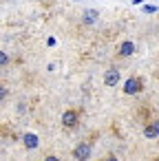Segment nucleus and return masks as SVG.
I'll list each match as a JSON object with an SVG mask.
<instances>
[{
    "label": "nucleus",
    "mask_w": 159,
    "mask_h": 161,
    "mask_svg": "<svg viewBox=\"0 0 159 161\" xmlns=\"http://www.w3.org/2000/svg\"><path fill=\"white\" fill-rule=\"evenodd\" d=\"M141 88H144L141 77H130V80L124 84V93H126V95H135V93H139Z\"/></svg>",
    "instance_id": "obj_1"
},
{
    "label": "nucleus",
    "mask_w": 159,
    "mask_h": 161,
    "mask_svg": "<svg viewBox=\"0 0 159 161\" xmlns=\"http://www.w3.org/2000/svg\"><path fill=\"white\" fill-rule=\"evenodd\" d=\"M106 161H119V159H117V157H108Z\"/></svg>",
    "instance_id": "obj_13"
},
{
    "label": "nucleus",
    "mask_w": 159,
    "mask_h": 161,
    "mask_svg": "<svg viewBox=\"0 0 159 161\" xmlns=\"http://www.w3.org/2000/svg\"><path fill=\"white\" fill-rule=\"evenodd\" d=\"M73 157H75L77 161H88V157H91V143H80V146L73 150Z\"/></svg>",
    "instance_id": "obj_3"
},
{
    "label": "nucleus",
    "mask_w": 159,
    "mask_h": 161,
    "mask_svg": "<svg viewBox=\"0 0 159 161\" xmlns=\"http://www.w3.org/2000/svg\"><path fill=\"white\" fill-rule=\"evenodd\" d=\"M44 161H60L55 154H49V157H44Z\"/></svg>",
    "instance_id": "obj_12"
},
{
    "label": "nucleus",
    "mask_w": 159,
    "mask_h": 161,
    "mask_svg": "<svg viewBox=\"0 0 159 161\" xmlns=\"http://www.w3.org/2000/svg\"><path fill=\"white\" fill-rule=\"evenodd\" d=\"M22 143H25L29 150H36V148H38V143H40V139H38V135H33V132H27V135L22 137Z\"/></svg>",
    "instance_id": "obj_6"
},
{
    "label": "nucleus",
    "mask_w": 159,
    "mask_h": 161,
    "mask_svg": "<svg viewBox=\"0 0 159 161\" xmlns=\"http://www.w3.org/2000/svg\"><path fill=\"white\" fill-rule=\"evenodd\" d=\"M119 80H122L119 69H108V71H106V75H104V84H106V86H117V84H119Z\"/></svg>",
    "instance_id": "obj_2"
},
{
    "label": "nucleus",
    "mask_w": 159,
    "mask_h": 161,
    "mask_svg": "<svg viewBox=\"0 0 159 161\" xmlns=\"http://www.w3.org/2000/svg\"><path fill=\"white\" fill-rule=\"evenodd\" d=\"M97 20H99V11H95V9H86L84 16H82V22L84 25H95Z\"/></svg>",
    "instance_id": "obj_5"
},
{
    "label": "nucleus",
    "mask_w": 159,
    "mask_h": 161,
    "mask_svg": "<svg viewBox=\"0 0 159 161\" xmlns=\"http://www.w3.org/2000/svg\"><path fill=\"white\" fill-rule=\"evenodd\" d=\"M62 126L64 128H75L77 126V113L75 110H66L62 115Z\"/></svg>",
    "instance_id": "obj_4"
},
{
    "label": "nucleus",
    "mask_w": 159,
    "mask_h": 161,
    "mask_svg": "<svg viewBox=\"0 0 159 161\" xmlns=\"http://www.w3.org/2000/svg\"><path fill=\"white\" fill-rule=\"evenodd\" d=\"M144 11H146V14H155L157 9H155V5H144Z\"/></svg>",
    "instance_id": "obj_10"
},
{
    "label": "nucleus",
    "mask_w": 159,
    "mask_h": 161,
    "mask_svg": "<svg viewBox=\"0 0 159 161\" xmlns=\"http://www.w3.org/2000/svg\"><path fill=\"white\" fill-rule=\"evenodd\" d=\"M152 128H155V132L159 135V119H152Z\"/></svg>",
    "instance_id": "obj_11"
},
{
    "label": "nucleus",
    "mask_w": 159,
    "mask_h": 161,
    "mask_svg": "<svg viewBox=\"0 0 159 161\" xmlns=\"http://www.w3.org/2000/svg\"><path fill=\"white\" fill-rule=\"evenodd\" d=\"M144 137H146V139H155V137H159V135L155 132V128H152V124H148V126L144 128Z\"/></svg>",
    "instance_id": "obj_8"
},
{
    "label": "nucleus",
    "mask_w": 159,
    "mask_h": 161,
    "mask_svg": "<svg viewBox=\"0 0 159 161\" xmlns=\"http://www.w3.org/2000/svg\"><path fill=\"white\" fill-rule=\"evenodd\" d=\"M0 64H3V66L9 64V55H7V53H0Z\"/></svg>",
    "instance_id": "obj_9"
},
{
    "label": "nucleus",
    "mask_w": 159,
    "mask_h": 161,
    "mask_svg": "<svg viewBox=\"0 0 159 161\" xmlns=\"http://www.w3.org/2000/svg\"><path fill=\"white\" fill-rule=\"evenodd\" d=\"M133 53H135V42H122L119 55H122V58H128V55H133Z\"/></svg>",
    "instance_id": "obj_7"
}]
</instances>
